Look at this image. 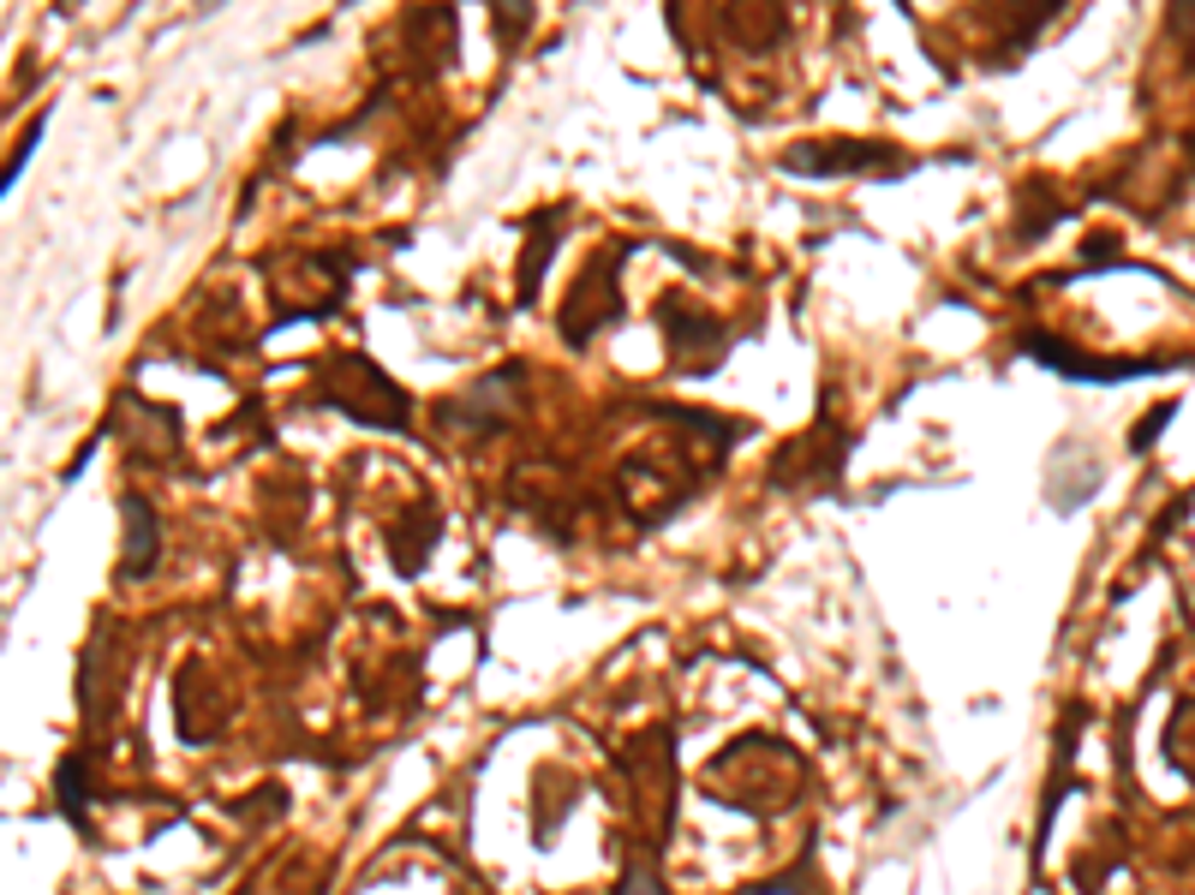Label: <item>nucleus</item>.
<instances>
[{
  "mask_svg": "<svg viewBox=\"0 0 1195 895\" xmlns=\"http://www.w3.org/2000/svg\"><path fill=\"white\" fill-rule=\"evenodd\" d=\"M783 174H909V162L897 156L891 144H855V138H843V144H795L790 156H783Z\"/></svg>",
  "mask_w": 1195,
  "mask_h": 895,
  "instance_id": "1",
  "label": "nucleus"
},
{
  "mask_svg": "<svg viewBox=\"0 0 1195 895\" xmlns=\"http://www.w3.org/2000/svg\"><path fill=\"white\" fill-rule=\"evenodd\" d=\"M1022 353L1040 358V365L1064 370V377L1076 382H1124V377H1153L1160 365H1148V358H1088V353H1070L1058 347L1052 335H1022Z\"/></svg>",
  "mask_w": 1195,
  "mask_h": 895,
  "instance_id": "2",
  "label": "nucleus"
},
{
  "mask_svg": "<svg viewBox=\"0 0 1195 895\" xmlns=\"http://www.w3.org/2000/svg\"><path fill=\"white\" fill-rule=\"evenodd\" d=\"M120 514H126V561H120V573H126V580H144V573L156 568V556H162L156 508H150L138 490H126L120 496Z\"/></svg>",
  "mask_w": 1195,
  "mask_h": 895,
  "instance_id": "3",
  "label": "nucleus"
},
{
  "mask_svg": "<svg viewBox=\"0 0 1195 895\" xmlns=\"http://www.w3.org/2000/svg\"><path fill=\"white\" fill-rule=\"evenodd\" d=\"M60 806H67V818H84V759L60 764Z\"/></svg>",
  "mask_w": 1195,
  "mask_h": 895,
  "instance_id": "4",
  "label": "nucleus"
},
{
  "mask_svg": "<svg viewBox=\"0 0 1195 895\" xmlns=\"http://www.w3.org/2000/svg\"><path fill=\"white\" fill-rule=\"evenodd\" d=\"M616 895H670V890L658 884L652 866H628V872H622V884H616Z\"/></svg>",
  "mask_w": 1195,
  "mask_h": 895,
  "instance_id": "5",
  "label": "nucleus"
},
{
  "mask_svg": "<svg viewBox=\"0 0 1195 895\" xmlns=\"http://www.w3.org/2000/svg\"><path fill=\"white\" fill-rule=\"evenodd\" d=\"M43 126H48V114H36V120H31V132L19 138V150H12V162H7V191L19 186V168L31 162V150H36V138H43Z\"/></svg>",
  "mask_w": 1195,
  "mask_h": 895,
  "instance_id": "6",
  "label": "nucleus"
}]
</instances>
